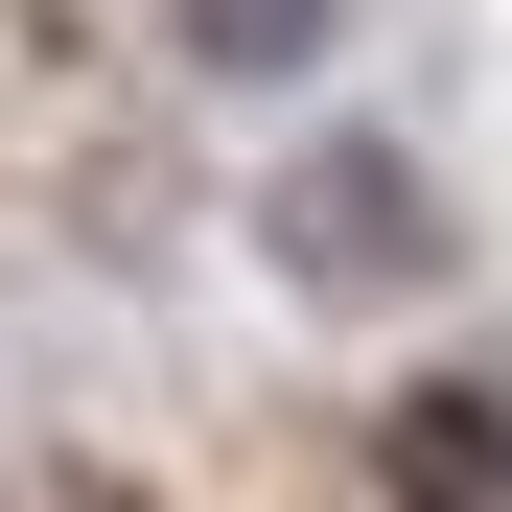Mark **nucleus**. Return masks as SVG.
Listing matches in <instances>:
<instances>
[{
    "instance_id": "nucleus-4",
    "label": "nucleus",
    "mask_w": 512,
    "mask_h": 512,
    "mask_svg": "<svg viewBox=\"0 0 512 512\" xmlns=\"http://www.w3.org/2000/svg\"><path fill=\"white\" fill-rule=\"evenodd\" d=\"M0 512H140V466H94V443L47 466V443H24V466H0Z\"/></svg>"
},
{
    "instance_id": "nucleus-2",
    "label": "nucleus",
    "mask_w": 512,
    "mask_h": 512,
    "mask_svg": "<svg viewBox=\"0 0 512 512\" xmlns=\"http://www.w3.org/2000/svg\"><path fill=\"white\" fill-rule=\"evenodd\" d=\"M373 489L396 512H512V396L489 373H396L373 396Z\"/></svg>"
},
{
    "instance_id": "nucleus-1",
    "label": "nucleus",
    "mask_w": 512,
    "mask_h": 512,
    "mask_svg": "<svg viewBox=\"0 0 512 512\" xmlns=\"http://www.w3.org/2000/svg\"><path fill=\"white\" fill-rule=\"evenodd\" d=\"M256 280L326 303V326H396V303L466 280V210H443V163H419L396 117H303L280 163H256Z\"/></svg>"
},
{
    "instance_id": "nucleus-3",
    "label": "nucleus",
    "mask_w": 512,
    "mask_h": 512,
    "mask_svg": "<svg viewBox=\"0 0 512 512\" xmlns=\"http://www.w3.org/2000/svg\"><path fill=\"white\" fill-rule=\"evenodd\" d=\"M326 47H350V0H163V70L187 94H303Z\"/></svg>"
}]
</instances>
